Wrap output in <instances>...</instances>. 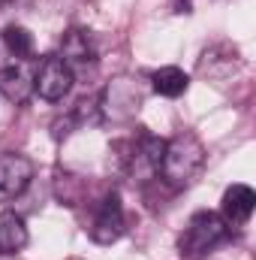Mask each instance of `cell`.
Returning <instances> with one entry per match:
<instances>
[{
	"label": "cell",
	"instance_id": "1",
	"mask_svg": "<svg viewBox=\"0 0 256 260\" xmlns=\"http://www.w3.org/2000/svg\"><path fill=\"white\" fill-rule=\"evenodd\" d=\"M202 167H205V145L196 133L184 130V133H178L166 142L157 173L163 176V182L169 188H190L199 179Z\"/></svg>",
	"mask_w": 256,
	"mask_h": 260
},
{
	"label": "cell",
	"instance_id": "2",
	"mask_svg": "<svg viewBox=\"0 0 256 260\" xmlns=\"http://www.w3.org/2000/svg\"><path fill=\"white\" fill-rule=\"evenodd\" d=\"M223 239H226V221L217 212H196L187 221L184 233L178 236V251H181V257L196 260L214 251Z\"/></svg>",
	"mask_w": 256,
	"mask_h": 260
},
{
	"label": "cell",
	"instance_id": "3",
	"mask_svg": "<svg viewBox=\"0 0 256 260\" xmlns=\"http://www.w3.org/2000/svg\"><path fill=\"white\" fill-rule=\"evenodd\" d=\"M142 100H145V94H142V88L136 85V79L121 76V79H115V82L97 97V106H100V115L109 118V121H130V118L139 112Z\"/></svg>",
	"mask_w": 256,
	"mask_h": 260
},
{
	"label": "cell",
	"instance_id": "4",
	"mask_svg": "<svg viewBox=\"0 0 256 260\" xmlns=\"http://www.w3.org/2000/svg\"><path fill=\"white\" fill-rule=\"evenodd\" d=\"M72 82H75V73L64 64L61 55L42 58V64L36 67V73H33V91L42 100H49V103L64 100L66 94L72 91Z\"/></svg>",
	"mask_w": 256,
	"mask_h": 260
},
{
	"label": "cell",
	"instance_id": "5",
	"mask_svg": "<svg viewBox=\"0 0 256 260\" xmlns=\"http://www.w3.org/2000/svg\"><path fill=\"white\" fill-rule=\"evenodd\" d=\"M33 182V164L24 154L6 151L0 154V203H9L21 197Z\"/></svg>",
	"mask_w": 256,
	"mask_h": 260
},
{
	"label": "cell",
	"instance_id": "6",
	"mask_svg": "<svg viewBox=\"0 0 256 260\" xmlns=\"http://www.w3.org/2000/svg\"><path fill=\"white\" fill-rule=\"evenodd\" d=\"M127 230V221H124V206H121V197L118 194H109L97 215H94V224H91V239L100 242V245H112L124 236Z\"/></svg>",
	"mask_w": 256,
	"mask_h": 260
},
{
	"label": "cell",
	"instance_id": "7",
	"mask_svg": "<svg viewBox=\"0 0 256 260\" xmlns=\"http://www.w3.org/2000/svg\"><path fill=\"white\" fill-rule=\"evenodd\" d=\"M0 94L21 106L33 97V70L24 64V61H12V64L0 67Z\"/></svg>",
	"mask_w": 256,
	"mask_h": 260
},
{
	"label": "cell",
	"instance_id": "8",
	"mask_svg": "<svg viewBox=\"0 0 256 260\" xmlns=\"http://www.w3.org/2000/svg\"><path fill=\"white\" fill-rule=\"evenodd\" d=\"M61 58L64 64L75 73V70H88V67L97 64V49H94V40L88 30H66L64 40H61Z\"/></svg>",
	"mask_w": 256,
	"mask_h": 260
},
{
	"label": "cell",
	"instance_id": "9",
	"mask_svg": "<svg viewBox=\"0 0 256 260\" xmlns=\"http://www.w3.org/2000/svg\"><path fill=\"white\" fill-rule=\"evenodd\" d=\"M253 209H256L253 188H247V185H232V188H226V194H223V221H229V224H244V221H250Z\"/></svg>",
	"mask_w": 256,
	"mask_h": 260
},
{
	"label": "cell",
	"instance_id": "10",
	"mask_svg": "<svg viewBox=\"0 0 256 260\" xmlns=\"http://www.w3.org/2000/svg\"><path fill=\"white\" fill-rule=\"evenodd\" d=\"M30 233L21 215L15 212H0V254H18L27 245Z\"/></svg>",
	"mask_w": 256,
	"mask_h": 260
},
{
	"label": "cell",
	"instance_id": "11",
	"mask_svg": "<svg viewBox=\"0 0 256 260\" xmlns=\"http://www.w3.org/2000/svg\"><path fill=\"white\" fill-rule=\"evenodd\" d=\"M151 85L160 97H181L190 85V76L178 67H160L157 73H151Z\"/></svg>",
	"mask_w": 256,
	"mask_h": 260
},
{
	"label": "cell",
	"instance_id": "12",
	"mask_svg": "<svg viewBox=\"0 0 256 260\" xmlns=\"http://www.w3.org/2000/svg\"><path fill=\"white\" fill-rule=\"evenodd\" d=\"M3 46H6V52H9L15 61H24V58L33 52V34H30L27 27H21V24H9V27L3 30Z\"/></svg>",
	"mask_w": 256,
	"mask_h": 260
},
{
	"label": "cell",
	"instance_id": "13",
	"mask_svg": "<svg viewBox=\"0 0 256 260\" xmlns=\"http://www.w3.org/2000/svg\"><path fill=\"white\" fill-rule=\"evenodd\" d=\"M169 6H172V12H178V15L193 12V0H169Z\"/></svg>",
	"mask_w": 256,
	"mask_h": 260
}]
</instances>
